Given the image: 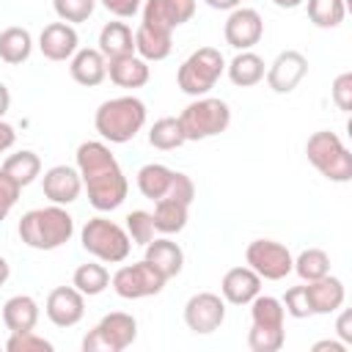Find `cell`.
Segmentation results:
<instances>
[{"label": "cell", "instance_id": "6da1fadb", "mask_svg": "<svg viewBox=\"0 0 352 352\" xmlns=\"http://www.w3.org/2000/svg\"><path fill=\"white\" fill-rule=\"evenodd\" d=\"M74 160H77L82 187L88 190V201L96 212H113L126 201L129 182L107 143L85 140L77 146Z\"/></svg>", "mask_w": 352, "mask_h": 352}, {"label": "cell", "instance_id": "7a4b0ae2", "mask_svg": "<svg viewBox=\"0 0 352 352\" xmlns=\"http://www.w3.org/2000/svg\"><path fill=\"white\" fill-rule=\"evenodd\" d=\"M16 234L33 250H58L60 245H66L72 239V234H74V217L63 206L50 204V206L25 212L19 217Z\"/></svg>", "mask_w": 352, "mask_h": 352}, {"label": "cell", "instance_id": "3957f363", "mask_svg": "<svg viewBox=\"0 0 352 352\" xmlns=\"http://www.w3.org/2000/svg\"><path fill=\"white\" fill-rule=\"evenodd\" d=\"M146 102L126 94L107 99L94 113V126L107 143H129L146 126Z\"/></svg>", "mask_w": 352, "mask_h": 352}, {"label": "cell", "instance_id": "277c9868", "mask_svg": "<svg viewBox=\"0 0 352 352\" xmlns=\"http://www.w3.org/2000/svg\"><path fill=\"white\" fill-rule=\"evenodd\" d=\"M305 157L327 182L346 184L352 179V154L330 129H319L305 140Z\"/></svg>", "mask_w": 352, "mask_h": 352}, {"label": "cell", "instance_id": "5b68a950", "mask_svg": "<svg viewBox=\"0 0 352 352\" xmlns=\"http://www.w3.org/2000/svg\"><path fill=\"white\" fill-rule=\"evenodd\" d=\"M184 140H206L228 129L231 124V107L223 99L214 96H195L179 116Z\"/></svg>", "mask_w": 352, "mask_h": 352}, {"label": "cell", "instance_id": "8992f818", "mask_svg": "<svg viewBox=\"0 0 352 352\" xmlns=\"http://www.w3.org/2000/svg\"><path fill=\"white\" fill-rule=\"evenodd\" d=\"M80 242L85 253H91L96 261L104 264H121L132 250V239L126 228H121L107 217H91L80 231Z\"/></svg>", "mask_w": 352, "mask_h": 352}, {"label": "cell", "instance_id": "52a82bcc", "mask_svg": "<svg viewBox=\"0 0 352 352\" xmlns=\"http://www.w3.org/2000/svg\"><path fill=\"white\" fill-rule=\"evenodd\" d=\"M223 72H226L223 52L214 47H198L182 60L176 72V82L187 96H206L217 85Z\"/></svg>", "mask_w": 352, "mask_h": 352}, {"label": "cell", "instance_id": "ba28073f", "mask_svg": "<svg viewBox=\"0 0 352 352\" xmlns=\"http://www.w3.org/2000/svg\"><path fill=\"white\" fill-rule=\"evenodd\" d=\"M138 338V322L132 314H104L94 330L82 338V352H124Z\"/></svg>", "mask_w": 352, "mask_h": 352}, {"label": "cell", "instance_id": "9c48e42d", "mask_svg": "<svg viewBox=\"0 0 352 352\" xmlns=\"http://www.w3.org/2000/svg\"><path fill=\"white\" fill-rule=\"evenodd\" d=\"M165 275L151 264V261H135V264H124L113 272L110 283L113 292L124 300H143V297H154L165 289Z\"/></svg>", "mask_w": 352, "mask_h": 352}, {"label": "cell", "instance_id": "30bf717a", "mask_svg": "<svg viewBox=\"0 0 352 352\" xmlns=\"http://www.w3.org/2000/svg\"><path fill=\"white\" fill-rule=\"evenodd\" d=\"M245 261L261 280H283L294 267L292 250L278 239H253L245 250Z\"/></svg>", "mask_w": 352, "mask_h": 352}, {"label": "cell", "instance_id": "8fae6325", "mask_svg": "<svg viewBox=\"0 0 352 352\" xmlns=\"http://www.w3.org/2000/svg\"><path fill=\"white\" fill-rule=\"evenodd\" d=\"M226 322V300L214 292H198L184 302V324L195 336H209Z\"/></svg>", "mask_w": 352, "mask_h": 352}, {"label": "cell", "instance_id": "7c38bea8", "mask_svg": "<svg viewBox=\"0 0 352 352\" xmlns=\"http://www.w3.org/2000/svg\"><path fill=\"white\" fill-rule=\"evenodd\" d=\"M223 36H226V44H231L236 52L253 50L264 36V19L256 8L236 6V8H231V14L223 25Z\"/></svg>", "mask_w": 352, "mask_h": 352}, {"label": "cell", "instance_id": "4fadbf2b", "mask_svg": "<svg viewBox=\"0 0 352 352\" xmlns=\"http://www.w3.org/2000/svg\"><path fill=\"white\" fill-rule=\"evenodd\" d=\"M308 74V58L300 50H283L267 66V85L275 94H292Z\"/></svg>", "mask_w": 352, "mask_h": 352}, {"label": "cell", "instance_id": "5bb4252c", "mask_svg": "<svg viewBox=\"0 0 352 352\" xmlns=\"http://www.w3.org/2000/svg\"><path fill=\"white\" fill-rule=\"evenodd\" d=\"M195 3L198 0H143V25L173 33L179 25L192 19Z\"/></svg>", "mask_w": 352, "mask_h": 352}, {"label": "cell", "instance_id": "9a60e30c", "mask_svg": "<svg viewBox=\"0 0 352 352\" xmlns=\"http://www.w3.org/2000/svg\"><path fill=\"white\" fill-rule=\"evenodd\" d=\"M44 314L55 327H74L85 316V294L74 286H55L47 294Z\"/></svg>", "mask_w": 352, "mask_h": 352}, {"label": "cell", "instance_id": "2e32d148", "mask_svg": "<svg viewBox=\"0 0 352 352\" xmlns=\"http://www.w3.org/2000/svg\"><path fill=\"white\" fill-rule=\"evenodd\" d=\"M41 190H44V198L50 204H58V206L74 204L80 198V192H82L80 170L72 168V165H52L41 176Z\"/></svg>", "mask_w": 352, "mask_h": 352}, {"label": "cell", "instance_id": "e0dca14e", "mask_svg": "<svg viewBox=\"0 0 352 352\" xmlns=\"http://www.w3.org/2000/svg\"><path fill=\"white\" fill-rule=\"evenodd\" d=\"M38 50L47 60H55V63L69 60L80 50V36L69 22H50L38 36Z\"/></svg>", "mask_w": 352, "mask_h": 352}, {"label": "cell", "instance_id": "ac0fdd59", "mask_svg": "<svg viewBox=\"0 0 352 352\" xmlns=\"http://www.w3.org/2000/svg\"><path fill=\"white\" fill-rule=\"evenodd\" d=\"M305 297H308L311 314H336L346 300V289L341 278L324 275L305 283Z\"/></svg>", "mask_w": 352, "mask_h": 352}, {"label": "cell", "instance_id": "d6986e66", "mask_svg": "<svg viewBox=\"0 0 352 352\" xmlns=\"http://www.w3.org/2000/svg\"><path fill=\"white\" fill-rule=\"evenodd\" d=\"M220 294L231 305H248L256 294H261V278L250 267H231L220 280Z\"/></svg>", "mask_w": 352, "mask_h": 352}, {"label": "cell", "instance_id": "ffe728a7", "mask_svg": "<svg viewBox=\"0 0 352 352\" xmlns=\"http://www.w3.org/2000/svg\"><path fill=\"white\" fill-rule=\"evenodd\" d=\"M69 74H72V80L77 85L94 88L107 77V60H104V55L99 50L82 47L69 58Z\"/></svg>", "mask_w": 352, "mask_h": 352}, {"label": "cell", "instance_id": "44dd1931", "mask_svg": "<svg viewBox=\"0 0 352 352\" xmlns=\"http://www.w3.org/2000/svg\"><path fill=\"white\" fill-rule=\"evenodd\" d=\"M107 77L118 88H143L151 77V69H148V60L129 52V55H118L107 60Z\"/></svg>", "mask_w": 352, "mask_h": 352}, {"label": "cell", "instance_id": "7402d4cb", "mask_svg": "<svg viewBox=\"0 0 352 352\" xmlns=\"http://www.w3.org/2000/svg\"><path fill=\"white\" fill-rule=\"evenodd\" d=\"M38 302L30 297V294H14L6 300L3 305V324L11 330V333H22V330H36L38 324Z\"/></svg>", "mask_w": 352, "mask_h": 352}, {"label": "cell", "instance_id": "603a6c76", "mask_svg": "<svg viewBox=\"0 0 352 352\" xmlns=\"http://www.w3.org/2000/svg\"><path fill=\"white\" fill-rule=\"evenodd\" d=\"M226 69H228V80H231L236 88H253V85H258V82L264 80V74H267L264 58L256 55L253 50L236 52Z\"/></svg>", "mask_w": 352, "mask_h": 352}, {"label": "cell", "instance_id": "cb8c5ba5", "mask_svg": "<svg viewBox=\"0 0 352 352\" xmlns=\"http://www.w3.org/2000/svg\"><path fill=\"white\" fill-rule=\"evenodd\" d=\"M143 248H146V261H151L168 280L182 272V267H184V250L173 239L160 236V239H151Z\"/></svg>", "mask_w": 352, "mask_h": 352}, {"label": "cell", "instance_id": "d4e9b609", "mask_svg": "<svg viewBox=\"0 0 352 352\" xmlns=\"http://www.w3.org/2000/svg\"><path fill=\"white\" fill-rule=\"evenodd\" d=\"M173 179H176L173 168H168L162 162H148L138 170V190L148 201H162V198H168V192L173 187Z\"/></svg>", "mask_w": 352, "mask_h": 352}, {"label": "cell", "instance_id": "484cf974", "mask_svg": "<svg viewBox=\"0 0 352 352\" xmlns=\"http://www.w3.org/2000/svg\"><path fill=\"white\" fill-rule=\"evenodd\" d=\"M170 50H173V33L154 30L140 22V28L135 30V55H140L143 60H165Z\"/></svg>", "mask_w": 352, "mask_h": 352}, {"label": "cell", "instance_id": "4316f807", "mask_svg": "<svg viewBox=\"0 0 352 352\" xmlns=\"http://www.w3.org/2000/svg\"><path fill=\"white\" fill-rule=\"evenodd\" d=\"M96 50L104 55V60L135 52V33H132V28L126 22H107L99 30V47Z\"/></svg>", "mask_w": 352, "mask_h": 352}, {"label": "cell", "instance_id": "83f0119b", "mask_svg": "<svg viewBox=\"0 0 352 352\" xmlns=\"http://www.w3.org/2000/svg\"><path fill=\"white\" fill-rule=\"evenodd\" d=\"M30 52H33V36L28 28L11 25L0 30V60H6L8 66H19L30 58Z\"/></svg>", "mask_w": 352, "mask_h": 352}, {"label": "cell", "instance_id": "f1b7e54d", "mask_svg": "<svg viewBox=\"0 0 352 352\" xmlns=\"http://www.w3.org/2000/svg\"><path fill=\"white\" fill-rule=\"evenodd\" d=\"M154 231L170 236V234H179L184 231L187 220H190V206L182 204V201H170V198H162V201H154Z\"/></svg>", "mask_w": 352, "mask_h": 352}, {"label": "cell", "instance_id": "f546056e", "mask_svg": "<svg viewBox=\"0 0 352 352\" xmlns=\"http://www.w3.org/2000/svg\"><path fill=\"white\" fill-rule=\"evenodd\" d=\"M3 170L19 184V187H28L33 184L38 176H41V160L36 151L30 148H22V151H14L3 160Z\"/></svg>", "mask_w": 352, "mask_h": 352}, {"label": "cell", "instance_id": "4dcf8cb0", "mask_svg": "<svg viewBox=\"0 0 352 352\" xmlns=\"http://www.w3.org/2000/svg\"><path fill=\"white\" fill-rule=\"evenodd\" d=\"M72 286H74L77 292H82L85 297H96V294H102V292L110 286V272H107V267L99 264V261H85V264H80V267L74 270Z\"/></svg>", "mask_w": 352, "mask_h": 352}, {"label": "cell", "instance_id": "1f68e13d", "mask_svg": "<svg viewBox=\"0 0 352 352\" xmlns=\"http://www.w3.org/2000/svg\"><path fill=\"white\" fill-rule=\"evenodd\" d=\"M248 305H250L253 324H258V327H283L286 308H283V302L278 297H272V294H256Z\"/></svg>", "mask_w": 352, "mask_h": 352}, {"label": "cell", "instance_id": "d6a6232c", "mask_svg": "<svg viewBox=\"0 0 352 352\" xmlns=\"http://www.w3.org/2000/svg\"><path fill=\"white\" fill-rule=\"evenodd\" d=\"M148 143H151L154 148H160V151H173V148H179L182 143H187L179 118H173V116L157 118V121L151 124V129H148Z\"/></svg>", "mask_w": 352, "mask_h": 352}, {"label": "cell", "instance_id": "836d02e7", "mask_svg": "<svg viewBox=\"0 0 352 352\" xmlns=\"http://www.w3.org/2000/svg\"><path fill=\"white\" fill-rule=\"evenodd\" d=\"M292 272H297L300 280H305V283L316 280V278H324V275H330V256L322 248H308L294 258Z\"/></svg>", "mask_w": 352, "mask_h": 352}, {"label": "cell", "instance_id": "e575fe53", "mask_svg": "<svg viewBox=\"0 0 352 352\" xmlns=\"http://www.w3.org/2000/svg\"><path fill=\"white\" fill-rule=\"evenodd\" d=\"M344 16H346L344 0H308V19L322 30L338 28L344 22Z\"/></svg>", "mask_w": 352, "mask_h": 352}, {"label": "cell", "instance_id": "d590c367", "mask_svg": "<svg viewBox=\"0 0 352 352\" xmlns=\"http://www.w3.org/2000/svg\"><path fill=\"white\" fill-rule=\"evenodd\" d=\"M283 344H286L283 327H258V324H250V330H248V346L253 352H278Z\"/></svg>", "mask_w": 352, "mask_h": 352}, {"label": "cell", "instance_id": "8d00e7d4", "mask_svg": "<svg viewBox=\"0 0 352 352\" xmlns=\"http://www.w3.org/2000/svg\"><path fill=\"white\" fill-rule=\"evenodd\" d=\"M52 8H55L60 22L80 25V22L91 19V14L96 8V0H52Z\"/></svg>", "mask_w": 352, "mask_h": 352}, {"label": "cell", "instance_id": "74e56055", "mask_svg": "<svg viewBox=\"0 0 352 352\" xmlns=\"http://www.w3.org/2000/svg\"><path fill=\"white\" fill-rule=\"evenodd\" d=\"M126 234L132 245H148L154 239V217L146 209H135L126 214Z\"/></svg>", "mask_w": 352, "mask_h": 352}, {"label": "cell", "instance_id": "f35d334b", "mask_svg": "<svg viewBox=\"0 0 352 352\" xmlns=\"http://www.w3.org/2000/svg\"><path fill=\"white\" fill-rule=\"evenodd\" d=\"M8 352H52V341H47L44 336H38L36 330H22V333H11L6 341Z\"/></svg>", "mask_w": 352, "mask_h": 352}, {"label": "cell", "instance_id": "ab89813d", "mask_svg": "<svg viewBox=\"0 0 352 352\" xmlns=\"http://www.w3.org/2000/svg\"><path fill=\"white\" fill-rule=\"evenodd\" d=\"M19 192H22V187L0 168V223L8 217V212L16 206V201H19Z\"/></svg>", "mask_w": 352, "mask_h": 352}, {"label": "cell", "instance_id": "60d3db41", "mask_svg": "<svg viewBox=\"0 0 352 352\" xmlns=\"http://www.w3.org/2000/svg\"><path fill=\"white\" fill-rule=\"evenodd\" d=\"M283 308H286V314L289 316H294V319H305V316H311V308H308V297H305V283L302 286H292L286 294H283Z\"/></svg>", "mask_w": 352, "mask_h": 352}, {"label": "cell", "instance_id": "b9f144b4", "mask_svg": "<svg viewBox=\"0 0 352 352\" xmlns=\"http://www.w3.org/2000/svg\"><path fill=\"white\" fill-rule=\"evenodd\" d=\"M330 96H333V102H336L338 110H344V113L352 110V72H341V74L333 80Z\"/></svg>", "mask_w": 352, "mask_h": 352}, {"label": "cell", "instance_id": "7bdbcfd3", "mask_svg": "<svg viewBox=\"0 0 352 352\" xmlns=\"http://www.w3.org/2000/svg\"><path fill=\"white\" fill-rule=\"evenodd\" d=\"M113 16H118V19H129V16H135L138 11H140V6H143V0H99Z\"/></svg>", "mask_w": 352, "mask_h": 352}, {"label": "cell", "instance_id": "ee69618b", "mask_svg": "<svg viewBox=\"0 0 352 352\" xmlns=\"http://www.w3.org/2000/svg\"><path fill=\"white\" fill-rule=\"evenodd\" d=\"M341 311V308H338ZM336 333H338V338L349 346L352 344V314L349 311H341L338 314V319H336Z\"/></svg>", "mask_w": 352, "mask_h": 352}, {"label": "cell", "instance_id": "f6af8a7d", "mask_svg": "<svg viewBox=\"0 0 352 352\" xmlns=\"http://www.w3.org/2000/svg\"><path fill=\"white\" fill-rule=\"evenodd\" d=\"M14 143H16V129H14L8 121L0 118V157H3Z\"/></svg>", "mask_w": 352, "mask_h": 352}, {"label": "cell", "instance_id": "bcb514c9", "mask_svg": "<svg viewBox=\"0 0 352 352\" xmlns=\"http://www.w3.org/2000/svg\"><path fill=\"white\" fill-rule=\"evenodd\" d=\"M314 352H346V344L344 341H330V338H324V341H316L314 346H311Z\"/></svg>", "mask_w": 352, "mask_h": 352}, {"label": "cell", "instance_id": "7dc6e473", "mask_svg": "<svg viewBox=\"0 0 352 352\" xmlns=\"http://www.w3.org/2000/svg\"><path fill=\"white\" fill-rule=\"evenodd\" d=\"M209 8H217V11H231V8H236L242 0H204Z\"/></svg>", "mask_w": 352, "mask_h": 352}, {"label": "cell", "instance_id": "c3c4849f", "mask_svg": "<svg viewBox=\"0 0 352 352\" xmlns=\"http://www.w3.org/2000/svg\"><path fill=\"white\" fill-rule=\"evenodd\" d=\"M8 107H11V91L0 82V118L8 113Z\"/></svg>", "mask_w": 352, "mask_h": 352}, {"label": "cell", "instance_id": "681fc988", "mask_svg": "<svg viewBox=\"0 0 352 352\" xmlns=\"http://www.w3.org/2000/svg\"><path fill=\"white\" fill-rule=\"evenodd\" d=\"M8 275H11V267H8V261L0 256V286L8 280Z\"/></svg>", "mask_w": 352, "mask_h": 352}, {"label": "cell", "instance_id": "f907efd6", "mask_svg": "<svg viewBox=\"0 0 352 352\" xmlns=\"http://www.w3.org/2000/svg\"><path fill=\"white\" fill-rule=\"evenodd\" d=\"M278 8H297V6H302V0H272Z\"/></svg>", "mask_w": 352, "mask_h": 352}]
</instances>
